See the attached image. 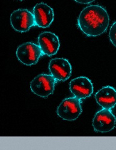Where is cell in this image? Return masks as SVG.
Instances as JSON below:
<instances>
[{"label":"cell","instance_id":"6","mask_svg":"<svg viewBox=\"0 0 116 150\" xmlns=\"http://www.w3.org/2000/svg\"><path fill=\"white\" fill-rule=\"evenodd\" d=\"M92 125L95 132L107 133L115 127L116 117L110 109H102L95 114Z\"/></svg>","mask_w":116,"mask_h":150},{"label":"cell","instance_id":"14","mask_svg":"<svg viewBox=\"0 0 116 150\" xmlns=\"http://www.w3.org/2000/svg\"><path fill=\"white\" fill-rule=\"evenodd\" d=\"M20 1H23V0H20Z\"/></svg>","mask_w":116,"mask_h":150},{"label":"cell","instance_id":"10","mask_svg":"<svg viewBox=\"0 0 116 150\" xmlns=\"http://www.w3.org/2000/svg\"><path fill=\"white\" fill-rule=\"evenodd\" d=\"M33 15L36 25L43 28L49 27L54 20L53 9L43 3H38L34 6Z\"/></svg>","mask_w":116,"mask_h":150},{"label":"cell","instance_id":"12","mask_svg":"<svg viewBox=\"0 0 116 150\" xmlns=\"http://www.w3.org/2000/svg\"><path fill=\"white\" fill-rule=\"evenodd\" d=\"M109 37L111 43L116 47V21L112 23L110 28Z\"/></svg>","mask_w":116,"mask_h":150},{"label":"cell","instance_id":"3","mask_svg":"<svg viewBox=\"0 0 116 150\" xmlns=\"http://www.w3.org/2000/svg\"><path fill=\"white\" fill-rule=\"evenodd\" d=\"M81 103V100L76 97H70L63 100L57 108L58 116L66 121L76 120L83 112Z\"/></svg>","mask_w":116,"mask_h":150},{"label":"cell","instance_id":"11","mask_svg":"<svg viewBox=\"0 0 116 150\" xmlns=\"http://www.w3.org/2000/svg\"><path fill=\"white\" fill-rule=\"evenodd\" d=\"M95 98L103 109L111 110L116 105V90L111 86H104L96 93Z\"/></svg>","mask_w":116,"mask_h":150},{"label":"cell","instance_id":"9","mask_svg":"<svg viewBox=\"0 0 116 150\" xmlns=\"http://www.w3.org/2000/svg\"><path fill=\"white\" fill-rule=\"evenodd\" d=\"M38 43L43 55L49 57L56 55L60 46L58 37L54 33L48 31L43 32L39 35Z\"/></svg>","mask_w":116,"mask_h":150},{"label":"cell","instance_id":"8","mask_svg":"<svg viewBox=\"0 0 116 150\" xmlns=\"http://www.w3.org/2000/svg\"><path fill=\"white\" fill-rule=\"evenodd\" d=\"M69 89L75 97L81 100L91 96L93 93V85L88 78L80 76L70 82Z\"/></svg>","mask_w":116,"mask_h":150},{"label":"cell","instance_id":"2","mask_svg":"<svg viewBox=\"0 0 116 150\" xmlns=\"http://www.w3.org/2000/svg\"><path fill=\"white\" fill-rule=\"evenodd\" d=\"M56 82V80L52 75L41 74L32 80L30 88L37 96L46 98L53 94Z\"/></svg>","mask_w":116,"mask_h":150},{"label":"cell","instance_id":"5","mask_svg":"<svg viewBox=\"0 0 116 150\" xmlns=\"http://www.w3.org/2000/svg\"><path fill=\"white\" fill-rule=\"evenodd\" d=\"M16 54L18 60L26 66L37 64L43 55L39 46L31 42L25 43L18 46Z\"/></svg>","mask_w":116,"mask_h":150},{"label":"cell","instance_id":"7","mask_svg":"<svg viewBox=\"0 0 116 150\" xmlns=\"http://www.w3.org/2000/svg\"><path fill=\"white\" fill-rule=\"evenodd\" d=\"M49 70L56 81L64 82L70 77L72 69L68 59L56 58L49 61Z\"/></svg>","mask_w":116,"mask_h":150},{"label":"cell","instance_id":"1","mask_svg":"<svg viewBox=\"0 0 116 150\" xmlns=\"http://www.w3.org/2000/svg\"><path fill=\"white\" fill-rule=\"evenodd\" d=\"M110 23V17L105 8L99 5H90L84 8L79 15L78 26L88 37L104 34Z\"/></svg>","mask_w":116,"mask_h":150},{"label":"cell","instance_id":"4","mask_svg":"<svg viewBox=\"0 0 116 150\" xmlns=\"http://www.w3.org/2000/svg\"><path fill=\"white\" fill-rule=\"evenodd\" d=\"M11 25L15 31L20 33L28 31L36 25L33 14L27 9H18L10 15Z\"/></svg>","mask_w":116,"mask_h":150},{"label":"cell","instance_id":"13","mask_svg":"<svg viewBox=\"0 0 116 150\" xmlns=\"http://www.w3.org/2000/svg\"><path fill=\"white\" fill-rule=\"evenodd\" d=\"M76 2L80 3V4H87L92 3V2L95 1V0H74Z\"/></svg>","mask_w":116,"mask_h":150}]
</instances>
